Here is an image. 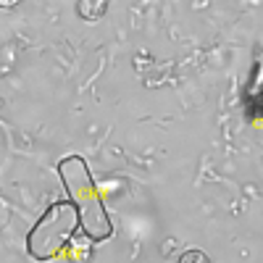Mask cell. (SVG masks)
I'll return each instance as SVG.
<instances>
[{"label": "cell", "instance_id": "cell-3", "mask_svg": "<svg viewBox=\"0 0 263 263\" xmlns=\"http://www.w3.org/2000/svg\"><path fill=\"white\" fill-rule=\"evenodd\" d=\"M105 11H108V3H92V0L77 3V13H79L84 21H98Z\"/></svg>", "mask_w": 263, "mask_h": 263}, {"label": "cell", "instance_id": "cell-4", "mask_svg": "<svg viewBox=\"0 0 263 263\" xmlns=\"http://www.w3.org/2000/svg\"><path fill=\"white\" fill-rule=\"evenodd\" d=\"M179 263H211V260H208V255H205L200 248H190V250L182 253Z\"/></svg>", "mask_w": 263, "mask_h": 263}, {"label": "cell", "instance_id": "cell-1", "mask_svg": "<svg viewBox=\"0 0 263 263\" xmlns=\"http://www.w3.org/2000/svg\"><path fill=\"white\" fill-rule=\"evenodd\" d=\"M58 174L69 200L79 216V229L92 242H105L114 237L111 216L105 211V203L100 197V190L92 179V171L82 156H66L58 163Z\"/></svg>", "mask_w": 263, "mask_h": 263}, {"label": "cell", "instance_id": "cell-2", "mask_svg": "<svg viewBox=\"0 0 263 263\" xmlns=\"http://www.w3.org/2000/svg\"><path fill=\"white\" fill-rule=\"evenodd\" d=\"M79 232V216L69 200H55L27 234V253L37 260H50L66 250Z\"/></svg>", "mask_w": 263, "mask_h": 263}]
</instances>
